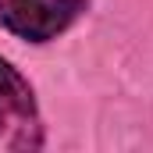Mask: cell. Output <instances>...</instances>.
Instances as JSON below:
<instances>
[{
	"instance_id": "cell-1",
	"label": "cell",
	"mask_w": 153,
	"mask_h": 153,
	"mask_svg": "<svg viewBox=\"0 0 153 153\" xmlns=\"http://www.w3.org/2000/svg\"><path fill=\"white\" fill-rule=\"evenodd\" d=\"M0 146L14 153H39L46 146L36 89L7 57H0Z\"/></svg>"
},
{
	"instance_id": "cell-2",
	"label": "cell",
	"mask_w": 153,
	"mask_h": 153,
	"mask_svg": "<svg viewBox=\"0 0 153 153\" xmlns=\"http://www.w3.org/2000/svg\"><path fill=\"white\" fill-rule=\"evenodd\" d=\"M85 11L89 0H0V29L32 46H46L78 25Z\"/></svg>"
}]
</instances>
